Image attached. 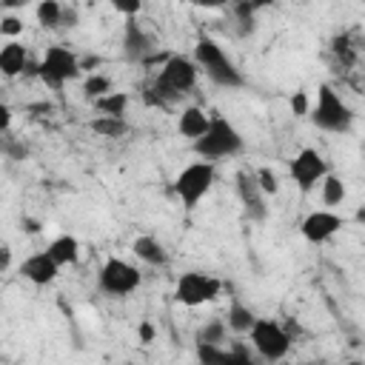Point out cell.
Listing matches in <instances>:
<instances>
[{"instance_id":"5bb4252c","label":"cell","mask_w":365,"mask_h":365,"mask_svg":"<svg viewBox=\"0 0 365 365\" xmlns=\"http://www.w3.org/2000/svg\"><path fill=\"white\" fill-rule=\"evenodd\" d=\"M20 274H23L29 282H34V285H48V282L57 279L60 268L54 265V259H51L46 251H37V254H31V257L23 259Z\"/></svg>"},{"instance_id":"4316f807","label":"cell","mask_w":365,"mask_h":365,"mask_svg":"<svg viewBox=\"0 0 365 365\" xmlns=\"http://www.w3.org/2000/svg\"><path fill=\"white\" fill-rule=\"evenodd\" d=\"M254 177H257V185H259V191H262L265 197H271V194H277V191H279V180H277V174H274L268 165L257 168V171H254Z\"/></svg>"},{"instance_id":"d6986e66","label":"cell","mask_w":365,"mask_h":365,"mask_svg":"<svg viewBox=\"0 0 365 365\" xmlns=\"http://www.w3.org/2000/svg\"><path fill=\"white\" fill-rule=\"evenodd\" d=\"M222 322H225V328L234 331V334H248L251 325L257 322V314H254L248 305H242L240 299H234V302L228 305V314H225Z\"/></svg>"},{"instance_id":"2e32d148","label":"cell","mask_w":365,"mask_h":365,"mask_svg":"<svg viewBox=\"0 0 365 365\" xmlns=\"http://www.w3.org/2000/svg\"><path fill=\"white\" fill-rule=\"evenodd\" d=\"M131 251H134V257L140 259V262H145V265H165L168 262V251H165V245L157 240V237H151V234H143V237H137L134 242H131Z\"/></svg>"},{"instance_id":"cb8c5ba5","label":"cell","mask_w":365,"mask_h":365,"mask_svg":"<svg viewBox=\"0 0 365 365\" xmlns=\"http://www.w3.org/2000/svg\"><path fill=\"white\" fill-rule=\"evenodd\" d=\"M225 334H228L225 322H222V319H211V322H205V325H200V328H197V334H194V342L222 345V342H225Z\"/></svg>"},{"instance_id":"44dd1931","label":"cell","mask_w":365,"mask_h":365,"mask_svg":"<svg viewBox=\"0 0 365 365\" xmlns=\"http://www.w3.org/2000/svg\"><path fill=\"white\" fill-rule=\"evenodd\" d=\"M91 131L106 137V140H117V137H125L128 134V123L125 117H94L91 120Z\"/></svg>"},{"instance_id":"d590c367","label":"cell","mask_w":365,"mask_h":365,"mask_svg":"<svg viewBox=\"0 0 365 365\" xmlns=\"http://www.w3.org/2000/svg\"><path fill=\"white\" fill-rule=\"evenodd\" d=\"M9 265H11V248L6 242H0V274L9 271Z\"/></svg>"},{"instance_id":"4dcf8cb0","label":"cell","mask_w":365,"mask_h":365,"mask_svg":"<svg viewBox=\"0 0 365 365\" xmlns=\"http://www.w3.org/2000/svg\"><path fill=\"white\" fill-rule=\"evenodd\" d=\"M20 31H23V20H20V17L9 14V17L0 20V34H6V37H17Z\"/></svg>"},{"instance_id":"ac0fdd59","label":"cell","mask_w":365,"mask_h":365,"mask_svg":"<svg viewBox=\"0 0 365 365\" xmlns=\"http://www.w3.org/2000/svg\"><path fill=\"white\" fill-rule=\"evenodd\" d=\"M46 254L54 259L57 268L74 265V262L80 259V242H77V237H71V234H60V237H54V240L48 242Z\"/></svg>"},{"instance_id":"8d00e7d4","label":"cell","mask_w":365,"mask_h":365,"mask_svg":"<svg viewBox=\"0 0 365 365\" xmlns=\"http://www.w3.org/2000/svg\"><path fill=\"white\" fill-rule=\"evenodd\" d=\"M60 26H77V11L63 6V20H60Z\"/></svg>"},{"instance_id":"9a60e30c","label":"cell","mask_w":365,"mask_h":365,"mask_svg":"<svg viewBox=\"0 0 365 365\" xmlns=\"http://www.w3.org/2000/svg\"><path fill=\"white\" fill-rule=\"evenodd\" d=\"M29 66V48L17 40H9L0 48V74L3 77H20Z\"/></svg>"},{"instance_id":"f1b7e54d","label":"cell","mask_w":365,"mask_h":365,"mask_svg":"<svg viewBox=\"0 0 365 365\" xmlns=\"http://www.w3.org/2000/svg\"><path fill=\"white\" fill-rule=\"evenodd\" d=\"M288 106H291V114H294V117H308V111H311L305 91H294L291 100H288Z\"/></svg>"},{"instance_id":"d6a6232c","label":"cell","mask_w":365,"mask_h":365,"mask_svg":"<svg viewBox=\"0 0 365 365\" xmlns=\"http://www.w3.org/2000/svg\"><path fill=\"white\" fill-rule=\"evenodd\" d=\"M140 9H143V3H140V0H131V3H114V11L128 14V20H131L134 14H140Z\"/></svg>"},{"instance_id":"e575fe53","label":"cell","mask_w":365,"mask_h":365,"mask_svg":"<svg viewBox=\"0 0 365 365\" xmlns=\"http://www.w3.org/2000/svg\"><path fill=\"white\" fill-rule=\"evenodd\" d=\"M11 125V108L6 103H0V134H6Z\"/></svg>"},{"instance_id":"603a6c76","label":"cell","mask_w":365,"mask_h":365,"mask_svg":"<svg viewBox=\"0 0 365 365\" xmlns=\"http://www.w3.org/2000/svg\"><path fill=\"white\" fill-rule=\"evenodd\" d=\"M34 14H37V23L43 29H57L63 20V6L57 0H43V3H37Z\"/></svg>"},{"instance_id":"e0dca14e","label":"cell","mask_w":365,"mask_h":365,"mask_svg":"<svg viewBox=\"0 0 365 365\" xmlns=\"http://www.w3.org/2000/svg\"><path fill=\"white\" fill-rule=\"evenodd\" d=\"M208 120H211V117H208L200 106H188V108H182V114L177 117V131H180V137H188V140L194 143V140H200V137L205 134Z\"/></svg>"},{"instance_id":"6da1fadb","label":"cell","mask_w":365,"mask_h":365,"mask_svg":"<svg viewBox=\"0 0 365 365\" xmlns=\"http://www.w3.org/2000/svg\"><path fill=\"white\" fill-rule=\"evenodd\" d=\"M197 74H200V68L194 66L191 57H185V54H171V57L160 66L157 80L143 91V100H145L148 106L165 108V106L177 103L182 94H188V91L197 86Z\"/></svg>"},{"instance_id":"1f68e13d","label":"cell","mask_w":365,"mask_h":365,"mask_svg":"<svg viewBox=\"0 0 365 365\" xmlns=\"http://www.w3.org/2000/svg\"><path fill=\"white\" fill-rule=\"evenodd\" d=\"M154 336H157V331H154V325H151L148 319H143V322L137 325V339H140L143 345H151V342H154Z\"/></svg>"},{"instance_id":"8fae6325","label":"cell","mask_w":365,"mask_h":365,"mask_svg":"<svg viewBox=\"0 0 365 365\" xmlns=\"http://www.w3.org/2000/svg\"><path fill=\"white\" fill-rule=\"evenodd\" d=\"M342 225H345V220H342L336 211H331V208H319V211H311V214L302 220L299 234H302L308 242L319 245V242L331 240Z\"/></svg>"},{"instance_id":"9c48e42d","label":"cell","mask_w":365,"mask_h":365,"mask_svg":"<svg viewBox=\"0 0 365 365\" xmlns=\"http://www.w3.org/2000/svg\"><path fill=\"white\" fill-rule=\"evenodd\" d=\"M220 288H222V282L217 277H211L205 271H185V274H180V279L174 285V299L185 308H197V305L217 299Z\"/></svg>"},{"instance_id":"5b68a950","label":"cell","mask_w":365,"mask_h":365,"mask_svg":"<svg viewBox=\"0 0 365 365\" xmlns=\"http://www.w3.org/2000/svg\"><path fill=\"white\" fill-rule=\"evenodd\" d=\"M37 77L48 88H63L66 83L80 77V57L68 46H48L43 60L37 63Z\"/></svg>"},{"instance_id":"74e56055","label":"cell","mask_w":365,"mask_h":365,"mask_svg":"<svg viewBox=\"0 0 365 365\" xmlns=\"http://www.w3.org/2000/svg\"><path fill=\"white\" fill-rule=\"evenodd\" d=\"M345 365H365L362 359H351V362H345Z\"/></svg>"},{"instance_id":"484cf974","label":"cell","mask_w":365,"mask_h":365,"mask_svg":"<svg viewBox=\"0 0 365 365\" xmlns=\"http://www.w3.org/2000/svg\"><path fill=\"white\" fill-rule=\"evenodd\" d=\"M194 354L200 365H222L225 362V348L222 345H208V342H194Z\"/></svg>"},{"instance_id":"f35d334b","label":"cell","mask_w":365,"mask_h":365,"mask_svg":"<svg viewBox=\"0 0 365 365\" xmlns=\"http://www.w3.org/2000/svg\"><path fill=\"white\" fill-rule=\"evenodd\" d=\"M274 365H291V362H274Z\"/></svg>"},{"instance_id":"8992f818","label":"cell","mask_w":365,"mask_h":365,"mask_svg":"<svg viewBox=\"0 0 365 365\" xmlns=\"http://www.w3.org/2000/svg\"><path fill=\"white\" fill-rule=\"evenodd\" d=\"M214 177H217V171H214V163H205V160H197V163H191V165H185L177 177H174V194L180 197V202H182V208H197V202L211 191V185H214Z\"/></svg>"},{"instance_id":"7c38bea8","label":"cell","mask_w":365,"mask_h":365,"mask_svg":"<svg viewBox=\"0 0 365 365\" xmlns=\"http://www.w3.org/2000/svg\"><path fill=\"white\" fill-rule=\"evenodd\" d=\"M237 194H240V202L245 205V214H248L254 222H262V220L268 217L265 194L259 191L257 177H254L251 171H237Z\"/></svg>"},{"instance_id":"7a4b0ae2","label":"cell","mask_w":365,"mask_h":365,"mask_svg":"<svg viewBox=\"0 0 365 365\" xmlns=\"http://www.w3.org/2000/svg\"><path fill=\"white\" fill-rule=\"evenodd\" d=\"M194 66L200 71H205V77L220 86V88H242L245 86V77L242 71L234 66V60L222 51V46L211 37H200L197 46H194Z\"/></svg>"},{"instance_id":"836d02e7","label":"cell","mask_w":365,"mask_h":365,"mask_svg":"<svg viewBox=\"0 0 365 365\" xmlns=\"http://www.w3.org/2000/svg\"><path fill=\"white\" fill-rule=\"evenodd\" d=\"M20 225H23V231H26V234H31V237H34V234H40V228H43V225H40V220H34V217H23V220H20Z\"/></svg>"},{"instance_id":"3957f363","label":"cell","mask_w":365,"mask_h":365,"mask_svg":"<svg viewBox=\"0 0 365 365\" xmlns=\"http://www.w3.org/2000/svg\"><path fill=\"white\" fill-rule=\"evenodd\" d=\"M191 148H194V154H197L200 160L214 163V160H231V157L242 154L245 140H242V134H240L225 117L211 114L205 134H202L200 140H194Z\"/></svg>"},{"instance_id":"4fadbf2b","label":"cell","mask_w":365,"mask_h":365,"mask_svg":"<svg viewBox=\"0 0 365 365\" xmlns=\"http://www.w3.org/2000/svg\"><path fill=\"white\" fill-rule=\"evenodd\" d=\"M154 51L151 46V37L143 31V26L131 17L125 26H123V54L128 63H143L148 54Z\"/></svg>"},{"instance_id":"30bf717a","label":"cell","mask_w":365,"mask_h":365,"mask_svg":"<svg viewBox=\"0 0 365 365\" xmlns=\"http://www.w3.org/2000/svg\"><path fill=\"white\" fill-rule=\"evenodd\" d=\"M288 168H291V180L299 185L302 194H308L328 174V163L317 148H299Z\"/></svg>"},{"instance_id":"ffe728a7","label":"cell","mask_w":365,"mask_h":365,"mask_svg":"<svg viewBox=\"0 0 365 365\" xmlns=\"http://www.w3.org/2000/svg\"><path fill=\"white\" fill-rule=\"evenodd\" d=\"M94 108H97L103 117H125L128 94H125V91H108V94H103L100 100H94Z\"/></svg>"},{"instance_id":"52a82bcc","label":"cell","mask_w":365,"mask_h":365,"mask_svg":"<svg viewBox=\"0 0 365 365\" xmlns=\"http://www.w3.org/2000/svg\"><path fill=\"white\" fill-rule=\"evenodd\" d=\"M140 282H143V274L131 262H125L120 257H108L100 265V271H97V288H100V294L114 297V299L134 294L140 288Z\"/></svg>"},{"instance_id":"d4e9b609","label":"cell","mask_w":365,"mask_h":365,"mask_svg":"<svg viewBox=\"0 0 365 365\" xmlns=\"http://www.w3.org/2000/svg\"><path fill=\"white\" fill-rule=\"evenodd\" d=\"M108 91H114V88H111V80H108L106 74L91 71V74L83 80V94H86L88 100H100V97L108 94Z\"/></svg>"},{"instance_id":"ba28073f","label":"cell","mask_w":365,"mask_h":365,"mask_svg":"<svg viewBox=\"0 0 365 365\" xmlns=\"http://www.w3.org/2000/svg\"><path fill=\"white\" fill-rule=\"evenodd\" d=\"M251 345L254 351L265 359V362H282L285 354L291 351V334L282 328V322L268 319V317H257V322L251 325Z\"/></svg>"},{"instance_id":"7402d4cb","label":"cell","mask_w":365,"mask_h":365,"mask_svg":"<svg viewBox=\"0 0 365 365\" xmlns=\"http://www.w3.org/2000/svg\"><path fill=\"white\" fill-rule=\"evenodd\" d=\"M319 194H322V202L334 208V205H339V202L345 200L348 191H345V182H342L336 174L328 171V174L322 177V182H319Z\"/></svg>"},{"instance_id":"277c9868","label":"cell","mask_w":365,"mask_h":365,"mask_svg":"<svg viewBox=\"0 0 365 365\" xmlns=\"http://www.w3.org/2000/svg\"><path fill=\"white\" fill-rule=\"evenodd\" d=\"M314 128L319 131H334V134H345L351 131V123H354V111L348 108V103L334 91V86L322 83L319 91H317V103L314 108L308 111Z\"/></svg>"},{"instance_id":"83f0119b","label":"cell","mask_w":365,"mask_h":365,"mask_svg":"<svg viewBox=\"0 0 365 365\" xmlns=\"http://www.w3.org/2000/svg\"><path fill=\"white\" fill-rule=\"evenodd\" d=\"M222 365H257V362H254L251 351H248L242 342H237V345H231V348L225 351V362H222Z\"/></svg>"},{"instance_id":"f546056e","label":"cell","mask_w":365,"mask_h":365,"mask_svg":"<svg viewBox=\"0 0 365 365\" xmlns=\"http://www.w3.org/2000/svg\"><path fill=\"white\" fill-rule=\"evenodd\" d=\"M0 151H3V154H9L11 160H23V157L29 154L26 143H17V140H0Z\"/></svg>"}]
</instances>
